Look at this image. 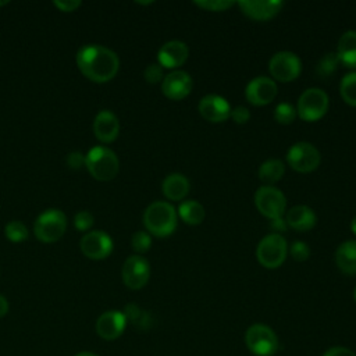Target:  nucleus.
Returning <instances> with one entry per match:
<instances>
[{
    "instance_id": "obj_14",
    "label": "nucleus",
    "mask_w": 356,
    "mask_h": 356,
    "mask_svg": "<svg viewBox=\"0 0 356 356\" xmlns=\"http://www.w3.org/2000/svg\"><path fill=\"white\" fill-rule=\"evenodd\" d=\"M193 86V81L186 71L174 70L161 81V92L171 100H182L186 97Z\"/></svg>"
},
{
    "instance_id": "obj_23",
    "label": "nucleus",
    "mask_w": 356,
    "mask_h": 356,
    "mask_svg": "<svg viewBox=\"0 0 356 356\" xmlns=\"http://www.w3.org/2000/svg\"><path fill=\"white\" fill-rule=\"evenodd\" d=\"M337 58L346 68H356V31H346L338 40Z\"/></svg>"
},
{
    "instance_id": "obj_27",
    "label": "nucleus",
    "mask_w": 356,
    "mask_h": 356,
    "mask_svg": "<svg viewBox=\"0 0 356 356\" xmlns=\"http://www.w3.org/2000/svg\"><path fill=\"white\" fill-rule=\"evenodd\" d=\"M339 93L346 104L356 107V71L343 75L339 82Z\"/></svg>"
},
{
    "instance_id": "obj_9",
    "label": "nucleus",
    "mask_w": 356,
    "mask_h": 356,
    "mask_svg": "<svg viewBox=\"0 0 356 356\" xmlns=\"http://www.w3.org/2000/svg\"><path fill=\"white\" fill-rule=\"evenodd\" d=\"M321 161L318 149L310 142H296L286 152L288 165L298 172L314 171Z\"/></svg>"
},
{
    "instance_id": "obj_17",
    "label": "nucleus",
    "mask_w": 356,
    "mask_h": 356,
    "mask_svg": "<svg viewBox=\"0 0 356 356\" xmlns=\"http://www.w3.org/2000/svg\"><path fill=\"white\" fill-rule=\"evenodd\" d=\"M189 56V49L182 40H168L157 51V61L163 68L174 70L181 67Z\"/></svg>"
},
{
    "instance_id": "obj_38",
    "label": "nucleus",
    "mask_w": 356,
    "mask_h": 356,
    "mask_svg": "<svg viewBox=\"0 0 356 356\" xmlns=\"http://www.w3.org/2000/svg\"><path fill=\"white\" fill-rule=\"evenodd\" d=\"M82 3L79 0H54L53 6H56L63 13H71L78 8Z\"/></svg>"
},
{
    "instance_id": "obj_25",
    "label": "nucleus",
    "mask_w": 356,
    "mask_h": 356,
    "mask_svg": "<svg viewBox=\"0 0 356 356\" xmlns=\"http://www.w3.org/2000/svg\"><path fill=\"white\" fill-rule=\"evenodd\" d=\"M285 174V165L280 159H268L263 161L259 167L257 175L264 185L274 186L275 182H278Z\"/></svg>"
},
{
    "instance_id": "obj_30",
    "label": "nucleus",
    "mask_w": 356,
    "mask_h": 356,
    "mask_svg": "<svg viewBox=\"0 0 356 356\" xmlns=\"http://www.w3.org/2000/svg\"><path fill=\"white\" fill-rule=\"evenodd\" d=\"M296 108L295 106H292L291 103L288 102H282V103H278L274 108V118L277 122L280 124H291L293 122V120L296 118Z\"/></svg>"
},
{
    "instance_id": "obj_19",
    "label": "nucleus",
    "mask_w": 356,
    "mask_h": 356,
    "mask_svg": "<svg viewBox=\"0 0 356 356\" xmlns=\"http://www.w3.org/2000/svg\"><path fill=\"white\" fill-rule=\"evenodd\" d=\"M93 132L103 143L115 140L120 134V121L117 115L110 110H100L93 120Z\"/></svg>"
},
{
    "instance_id": "obj_29",
    "label": "nucleus",
    "mask_w": 356,
    "mask_h": 356,
    "mask_svg": "<svg viewBox=\"0 0 356 356\" xmlns=\"http://www.w3.org/2000/svg\"><path fill=\"white\" fill-rule=\"evenodd\" d=\"M4 234L8 241L11 242H22L28 238V228L24 222L18 220H13L6 224Z\"/></svg>"
},
{
    "instance_id": "obj_26",
    "label": "nucleus",
    "mask_w": 356,
    "mask_h": 356,
    "mask_svg": "<svg viewBox=\"0 0 356 356\" xmlns=\"http://www.w3.org/2000/svg\"><path fill=\"white\" fill-rule=\"evenodd\" d=\"M124 316L127 318V323H132L134 325H136L138 328L142 330H147L152 325V317L147 312L142 310L138 305L135 303H128L124 307Z\"/></svg>"
},
{
    "instance_id": "obj_1",
    "label": "nucleus",
    "mask_w": 356,
    "mask_h": 356,
    "mask_svg": "<svg viewBox=\"0 0 356 356\" xmlns=\"http://www.w3.org/2000/svg\"><path fill=\"white\" fill-rule=\"evenodd\" d=\"M79 71L90 81L103 83L113 79L120 68L117 53L102 44H83L75 56Z\"/></svg>"
},
{
    "instance_id": "obj_35",
    "label": "nucleus",
    "mask_w": 356,
    "mask_h": 356,
    "mask_svg": "<svg viewBox=\"0 0 356 356\" xmlns=\"http://www.w3.org/2000/svg\"><path fill=\"white\" fill-rule=\"evenodd\" d=\"M143 76H145L146 82H149V83L161 82L163 78H164L163 67H161L159 63L149 64V65L145 68V71H143Z\"/></svg>"
},
{
    "instance_id": "obj_4",
    "label": "nucleus",
    "mask_w": 356,
    "mask_h": 356,
    "mask_svg": "<svg viewBox=\"0 0 356 356\" xmlns=\"http://www.w3.org/2000/svg\"><path fill=\"white\" fill-rule=\"evenodd\" d=\"M67 229V216L60 209H47L42 211L33 224L35 236L44 243L58 241Z\"/></svg>"
},
{
    "instance_id": "obj_15",
    "label": "nucleus",
    "mask_w": 356,
    "mask_h": 356,
    "mask_svg": "<svg viewBox=\"0 0 356 356\" xmlns=\"http://www.w3.org/2000/svg\"><path fill=\"white\" fill-rule=\"evenodd\" d=\"M127 327V318L120 310H107L102 313L96 320V334L106 339L114 341L122 335Z\"/></svg>"
},
{
    "instance_id": "obj_5",
    "label": "nucleus",
    "mask_w": 356,
    "mask_h": 356,
    "mask_svg": "<svg viewBox=\"0 0 356 356\" xmlns=\"http://www.w3.org/2000/svg\"><path fill=\"white\" fill-rule=\"evenodd\" d=\"M330 107V97L320 88H309L302 92L296 104V114L303 121H317L323 118Z\"/></svg>"
},
{
    "instance_id": "obj_16",
    "label": "nucleus",
    "mask_w": 356,
    "mask_h": 356,
    "mask_svg": "<svg viewBox=\"0 0 356 356\" xmlns=\"http://www.w3.org/2000/svg\"><path fill=\"white\" fill-rule=\"evenodd\" d=\"M199 113L209 122H222L231 115V104L220 95H206L199 100Z\"/></svg>"
},
{
    "instance_id": "obj_33",
    "label": "nucleus",
    "mask_w": 356,
    "mask_h": 356,
    "mask_svg": "<svg viewBox=\"0 0 356 356\" xmlns=\"http://www.w3.org/2000/svg\"><path fill=\"white\" fill-rule=\"evenodd\" d=\"M288 252L292 256V259L296 260V261H305L310 256V248L303 241L292 242V245L288 248Z\"/></svg>"
},
{
    "instance_id": "obj_12",
    "label": "nucleus",
    "mask_w": 356,
    "mask_h": 356,
    "mask_svg": "<svg viewBox=\"0 0 356 356\" xmlns=\"http://www.w3.org/2000/svg\"><path fill=\"white\" fill-rule=\"evenodd\" d=\"M79 248L82 253L92 260H103L113 252V239L104 231H90L81 238Z\"/></svg>"
},
{
    "instance_id": "obj_42",
    "label": "nucleus",
    "mask_w": 356,
    "mask_h": 356,
    "mask_svg": "<svg viewBox=\"0 0 356 356\" xmlns=\"http://www.w3.org/2000/svg\"><path fill=\"white\" fill-rule=\"evenodd\" d=\"M75 356H99V355H96V353H93V352H89V350H82V352L76 353Z\"/></svg>"
},
{
    "instance_id": "obj_40",
    "label": "nucleus",
    "mask_w": 356,
    "mask_h": 356,
    "mask_svg": "<svg viewBox=\"0 0 356 356\" xmlns=\"http://www.w3.org/2000/svg\"><path fill=\"white\" fill-rule=\"evenodd\" d=\"M270 225H271V228H273V229H275V231H278V232H282V231L288 229V225H286V221H285V218H284V217H282V218L273 220Z\"/></svg>"
},
{
    "instance_id": "obj_22",
    "label": "nucleus",
    "mask_w": 356,
    "mask_h": 356,
    "mask_svg": "<svg viewBox=\"0 0 356 356\" xmlns=\"http://www.w3.org/2000/svg\"><path fill=\"white\" fill-rule=\"evenodd\" d=\"M189 179L179 172L168 174L161 182V191L170 200H182L189 192Z\"/></svg>"
},
{
    "instance_id": "obj_34",
    "label": "nucleus",
    "mask_w": 356,
    "mask_h": 356,
    "mask_svg": "<svg viewBox=\"0 0 356 356\" xmlns=\"http://www.w3.org/2000/svg\"><path fill=\"white\" fill-rule=\"evenodd\" d=\"M93 222H95L93 214L88 210H81L74 217V227L78 231H88L93 225Z\"/></svg>"
},
{
    "instance_id": "obj_31",
    "label": "nucleus",
    "mask_w": 356,
    "mask_h": 356,
    "mask_svg": "<svg viewBox=\"0 0 356 356\" xmlns=\"http://www.w3.org/2000/svg\"><path fill=\"white\" fill-rule=\"evenodd\" d=\"M131 245L136 253H146L152 246V236L147 231H138L132 235Z\"/></svg>"
},
{
    "instance_id": "obj_41",
    "label": "nucleus",
    "mask_w": 356,
    "mask_h": 356,
    "mask_svg": "<svg viewBox=\"0 0 356 356\" xmlns=\"http://www.w3.org/2000/svg\"><path fill=\"white\" fill-rule=\"evenodd\" d=\"M8 309H10V305H8V300L6 299L4 295L0 293V318L4 317L7 313H8Z\"/></svg>"
},
{
    "instance_id": "obj_45",
    "label": "nucleus",
    "mask_w": 356,
    "mask_h": 356,
    "mask_svg": "<svg viewBox=\"0 0 356 356\" xmlns=\"http://www.w3.org/2000/svg\"><path fill=\"white\" fill-rule=\"evenodd\" d=\"M353 298H355V300H356V286H355V291H353Z\"/></svg>"
},
{
    "instance_id": "obj_6",
    "label": "nucleus",
    "mask_w": 356,
    "mask_h": 356,
    "mask_svg": "<svg viewBox=\"0 0 356 356\" xmlns=\"http://www.w3.org/2000/svg\"><path fill=\"white\" fill-rule=\"evenodd\" d=\"M288 254L286 239L281 234H268L259 242L256 248L257 261L266 268L280 267Z\"/></svg>"
},
{
    "instance_id": "obj_44",
    "label": "nucleus",
    "mask_w": 356,
    "mask_h": 356,
    "mask_svg": "<svg viewBox=\"0 0 356 356\" xmlns=\"http://www.w3.org/2000/svg\"><path fill=\"white\" fill-rule=\"evenodd\" d=\"M8 1L7 0H4V1H0V6H4V4H7Z\"/></svg>"
},
{
    "instance_id": "obj_28",
    "label": "nucleus",
    "mask_w": 356,
    "mask_h": 356,
    "mask_svg": "<svg viewBox=\"0 0 356 356\" xmlns=\"http://www.w3.org/2000/svg\"><path fill=\"white\" fill-rule=\"evenodd\" d=\"M338 64H339V61L337 58V54L335 53H327L318 60V63L316 65V72L321 78H330L335 72Z\"/></svg>"
},
{
    "instance_id": "obj_3",
    "label": "nucleus",
    "mask_w": 356,
    "mask_h": 356,
    "mask_svg": "<svg viewBox=\"0 0 356 356\" xmlns=\"http://www.w3.org/2000/svg\"><path fill=\"white\" fill-rule=\"evenodd\" d=\"M85 167L95 179L110 181L118 174L120 160L111 149L95 146L85 154Z\"/></svg>"
},
{
    "instance_id": "obj_39",
    "label": "nucleus",
    "mask_w": 356,
    "mask_h": 356,
    "mask_svg": "<svg viewBox=\"0 0 356 356\" xmlns=\"http://www.w3.org/2000/svg\"><path fill=\"white\" fill-rule=\"evenodd\" d=\"M323 356H356V353L345 346H334L330 348Z\"/></svg>"
},
{
    "instance_id": "obj_21",
    "label": "nucleus",
    "mask_w": 356,
    "mask_h": 356,
    "mask_svg": "<svg viewBox=\"0 0 356 356\" xmlns=\"http://www.w3.org/2000/svg\"><path fill=\"white\" fill-rule=\"evenodd\" d=\"M335 264L341 273L356 275V241L342 242L335 250Z\"/></svg>"
},
{
    "instance_id": "obj_37",
    "label": "nucleus",
    "mask_w": 356,
    "mask_h": 356,
    "mask_svg": "<svg viewBox=\"0 0 356 356\" xmlns=\"http://www.w3.org/2000/svg\"><path fill=\"white\" fill-rule=\"evenodd\" d=\"M67 165L72 170H79L85 165V156L81 152H71L67 154Z\"/></svg>"
},
{
    "instance_id": "obj_20",
    "label": "nucleus",
    "mask_w": 356,
    "mask_h": 356,
    "mask_svg": "<svg viewBox=\"0 0 356 356\" xmlns=\"http://www.w3.org/2000/svg\"><path fill=\"white\" fill-rule=\"evenodd\" d=\"M285 221L288 228H293L296 231H309L316 225L317 217L312 207L298 204L285 213Z\"/></svg>"
},
{
    "instance_id": "obj_32",
    "label": "nucleus",
    "mask_w": 356,
    "mask_h": 356,
    "mask_svg": "<svg viewBox=\"0 0 356 356\" xmlns=\"http://www.w3.org/2000/svg\"><path fill=\"white\" fill-rule=\"evenodd\" d=\"M193 4L207 11H225L232 6H235L236 3L232 0H200V1H193Z\"/></svg>"
},
{
    "instance_id": "obj_11",
    "label": "nucleus",
    "mask_w": 356,
    "mask_h": 356,
    "mask_svg": "<svg viewBox=\"0 0 356 356\" xmlns=\"http://www.w3.org/2000/svg\"><path fill=\"white\" fill-rule=\"evenodd\" d=\"M121 277L129 289L138 291L143 288L150 278V264L143 256H129L122 264Z\"/></svg>"
},
{
    "instance_id": "obj_43",
    "label": "nucleus",
    "mask_w": 356,
    "mask_h": 356,
    "mask_svg": "<svg viewBox=\"0 0 356 356\" xmlns=\"http://www.w3.org/2000/svg\"><path fill=\"white\" fill-rule=\"evenodd\" d=\"M350 229H352V232L356 235V216L352 218V221H350Z\"/></svg>"
},
{
    "instance_id": "obj_10",
    "label": "nucleus",
    "mask_w": 356,
    "mask_h": 356,
    "mask_svg": "<svg viewBox=\"0 0 356 356\" xmlns=\"http://www.w3.org/2000/svg\"><path fill=\"white\" fill-rule=\"evenodd\" d=\"M268 71L274 81L291 82L299 76L302 71V61L298 54L288 50H281L270 58Z\"/></svg>"
},
{
    "instance_id": "obj_36",
    "label": "nucleus",
    "mask_w": 356,
    "mask_h": 356,
    "mask_svg": "<svg viewBox=\"0 0 356 356\" xmlns=\"http://www.w3.org/2000/svg\"><path fill=\"white\" fill-rule=\"evenodd\" d=\"M229 118H232L234 122H236V124H245L250 118V111L245 106H236V107L231 108Z\"/></svg>"
},
{
    "instance_id": "obj_7",
    "label": "nucleus",
    "mask_w": 356,
    "mask_h": 356,
    "mask_svg": "<svg viewBox=\"0 0 356 356\" xmlns=\"http://www.w3.org/2000/svg\"><path fill=\"white\" fill-rule=\"evenodd\" d=\"M254 204L260 214L270 221L282 218L286 210L285 195L275 186L261 185L254 193Z\"/></svg>"
},
{
    "instance_id": "obj_8",
    "label": "nucleus",
    "mask_w": 356,
    "mask_h": 356,
    "mask_svg": "<svg viewBox=\"0 0 356 356\" xmlns=\"http://www.w3.org/2000/svg\"><path fill=\"white\" fill-rule=\"evenodd\" d=\"M245 342L256 356H273L278 350L277 334L266 324H253L246 330Z\"/></svg>"
},
{
    "instance_id": "obj_24",
    "label": "nucleus",
    "mask_w": 356,
    "mask_h": 356,
    "mask_svg": "<svg viewBox=\"0 0 356 356\" xmlns=\"http://www.w3.org/2000/svg\"><path fill=\"white\" fill-rule=\"evenodd\" d=\"M177 213L179 216V218L184 222H186L188 225H199L206 217V210H204L203 204L193 199L184 200L179 204Z\"/></svg>"
},
{
    "instance_id": "obj_2",
    "label": "nucleus",
    "mask_w": 356,
    "mask_h": 356,
    "mask_svg": "<svg viewBox=\"0 0 356 356\" xmlns=\"http://www.w3.org/2000/svg\"><path fill=\"white\" fill-rule=\"evenodd\" d=\"M143 224L149 234L165 238L170 236L178 224V213L168 202H153L143 213Z\"/></svg>"
},
{
    "instance_id": "obj_18",
    "label": "nucleus",
    "mask_w": 356,
    "mask_h": 356,
    "mask_svg": "<svg viewBox=\"0 0 356 356\" xmlns=\"http://www.w3.org/2000/svg\"><path fill=\"white\" fill-rule=\"evenodd\" d=\"M236 4L245 15L257 21H267L275 17L284 6L280 0H241Z\"/></svg>"
},
{
    "instance_id": "obj_13",
    "label": "nucleus",
    "mask_w": 356,
    "mask_h": 356,
    "mask_svg": "<svg viewBox=\"0 0 356 356\" xmlns=\"http://www.w3.org/2000/svg\"><path fill=\"white\" fill-rule=\"evenodd\" d=\"M277 83L273 78L260 75L253 78L245 88L246 100L253 106H266L277 96Z\"/></svg>"
}]
</instances>
